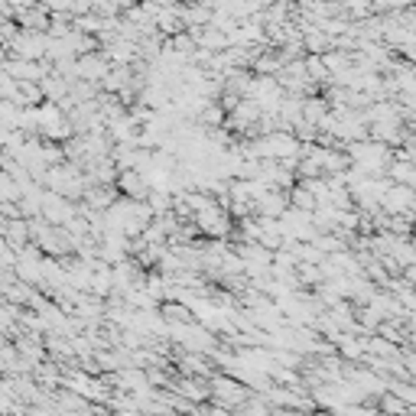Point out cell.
<instances>
[{"label":"cell","instance_id":"6da1fadb","mask_svg":"<svg viewBox=\"0 0 416 416\" xmlns=\"http://www.w3.org/2000/svg\"><path fill=\"white\" fill-rule=\"evenodd\" d=\"M215 397H218L221 403H231V400L241 403L248 394H244V387L241 384H234V380H215Z\"/></svg>","mask_w":416,"mask_h":416}]
</instances>
